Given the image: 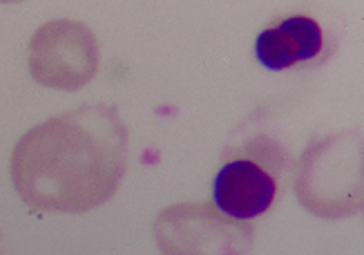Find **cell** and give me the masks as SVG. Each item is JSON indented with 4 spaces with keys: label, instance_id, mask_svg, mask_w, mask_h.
Masks as SVG:
<instances>
[{
    "label": "cell",
    "instance_id": "cell-1",
    "mask_svg": "<svg viewBox=\"0 0 364 255\" xmlns=\"http://www.w3.org/2000/svg\"><path fill=\"white\" fill-rule=\"evenodd\" d=\"M277 193V166L264 146L232 155L215 172L210 188L215 209L232 222H252L266 215Z\"/></svg>",
    "mask_w": 364,
    "mask_h": 255
},
{
    "label": "cell",
    "instance_id": "cell-2",
    "mask_svg": "<svg viewBox=\"0 0 364 255\" xmlns=\"http://www.w3.org/2000/svg\"><path fill=\"white\" fill-rule=\"evenodd\" d=\"M252 54L268 72L315 68L328 58L331 41L318 19L309 14H287L255 36Z\"/></svg>",
    "mask_w": 364,
    "mask_h": 255
}]
</instances>
